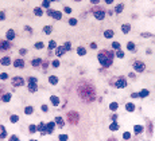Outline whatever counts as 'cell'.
Segmentation results:
<instances>
[{
  "instance_id": "obj_1",
  "label": "cell",
  "mask_w": 155,
  "mask_h": 141,
  "mask_svg": "<svg viewBox=\"0 0 155 141\" xmlns=\"http://www.w3.org/2000/svg\"><path fill=\"white\" fill-rule=\"evenodd\" d=\"M98 62L101 63L104 67L112 65V54H108V53H100L98 54Z\"/></svg>"
},
{
  "instance_id": "obj_2",
  "label": "cell",
  "mask_w": 155,
  "mask_h": 141,
  "mask_svg": "<svg viewBox=\"0 0 155 141\" xmlns=\"http://www.w3.org/2000/svg\"><path fill=\"white\" fill-rule=\"evenodd\" d=\"M24 85V79L22 77H14L12 78V86H23Z\"/></svg>"
},
{
  "instance_id": "obj_3",
  "label": "cell",
  "mask_w": 155,
  "mask_h": 141,
  "mask_svg": "<svg viewBox=\"0 0 155 141\" xmlns=\"http://www.w3.org/2000/svg\"><path fill=\"white\" fill-rule=\"evenodd\" d=\"M68 120H69L72 124L78 122V113H76V112H70L69 116H68Z\"/></svg>"
},
{
  "instance_id": "obj_4",
  "label": "cell",
  "mask_w": 155,
  "mask_h": 141,
  "mask_svg": "<svg viewBox=\"0 0 155 141\" xmlns=\"http://www.w3.org/2000/svg\"><path fill=\"white\" fill-rule=\"evenodd\" d=\"M144 63L143 62H135L134 63V70H136L138 73H142V71L144 70Z\"/></svg>"
},
{
  "instance_id": "obj_5",
  "label": "cell",
  "mask_w": 155,
  "mask_h": 141,
  "mask_svg": "<svg viewBox=\"0 0 155 141\" xmlns=\"http://www.w3.org/2000/svg\"><path fill=\"white\" fill-rule=\"evenodd\" d=\"M47 15L49 16H51V18H54V19H57V20H59V19L62 18V14H61L59 11H51V10L47 12Z\"/></svg>"
},
{
  "instance_id": "obj_6",
  "label": "cell",
  "mask_w": 155,
  "mask_h": 141,
  "mask_svg": "<svg viewBox=\"0 0 155 141\" xmlns=\"http://www.w3.org/2000/svg\"><path fill=\"white\" fill-rule=\"evenodd\" d=\"M115 86L119 87V89H120V87H125V86H127V81H125L124 78H120V79H117V81H116Z\"/></svg>"
},
{
  "instance_id": "obj_7",
  "label": "cell",
  "mask_w": 155,
  "mask_h": 141,
  "mask_svg": "<svg viewBox=\"0 0 155 141\" xmlns=\"http://www.w3.org/2000/svg\"><path fill=\"white\" fill-rule=\"evenodd\" d=\"M54 122H49V124H46V134H50V133H53L54 130Z\"/></svg>"
},
{
  "instance_id": "obj_8",
  "label": "cell",
  "mask_w": 155,
  "mask_h": 141,
  "mask_svg": "<svg viewBox=\"0 0 155 141\" xmlns=\"http://www.w3.org/2000/svg\"><path fill=\"white\" fill-rule=\"evenodd\" d=\"M5 38H7V40H14V38H15V32H14V30H8L7 34H5Z\"/></svg>"
},
{
  "instance_id": "obj_9",
  "label": "cell",
  "mask_w": 155,
  "mask_h": 141,
  "mask_svg": "<svg viewBox=\"0 0 155 141\" xmlns=\"http://www.w3.org/2000/svg\"><path fill=\"white\" fill-rule=\"evenodd\" d=\"M28 90L31 93H35L38 90V85H37V82H30V85H28Z\"/></svg>"
},
{
  "instance_id": "obj_10",
  "label": "cell",
  "mask_w": 155,
  "mask_h": 141,
  "mask_svg": "<svg viewBox=\"0 0 155 141\" xmlns=\"http://www.w3.org/2000/svg\"><path fill=\"white\" fill-rule=\"evenodd\" d=\"M65 51H66V49H65L64 46H61V47H57V49H55V54H57V56H61V55L65 54Z\"/></svg>"
},
{
  "instance_id": "obj_11",
  "label": "cell",
  "mask_w": 155,
  "mask_h": 141,
  "mask_svg": "<svg viewBox=\"0 0 155 141\" xmlns=\"http://www.w3.org/2000/svg\"><path fill=\"white\" fill-rule=\"evenodd\" d=\"M104 16H105V12H104V11H96V12H95V18L98 19V20H102Z\"/></svg>"
},
{
  "instance_id": "obj_12",
  "label": "cell",
  "mask_w": 155,
  "mask_h": 141,
  "mask_svg": "<svg viewBox=\"0 0 155 141\" xmlns=\"http://www.w3.org/2000/svg\"><path fill=\"white\" fill-rule=\"evenodd\" d=\"M38 130H41V133L45 136L46 134V124H45V122H41L39 126H38Z\"/></svg>"
},
{
  "instance_id": "obj_13",
  "label": "cell",
  "mask_w": 155,
  "mask_h": 141,
  "mask_svg": "<svg viewBox=\"0 0 155 141\" xmlns=\"http://www.w3.org/2000/svg\"><path fill=\"white\" fill-rule=\"evenodd\" d=\"M14 66L15 67H24V60L23 59H16L14 62Z\"/></svg>"
},
{
  "instance_id": "obj_14",
  "label": "cell",
  "mask_w": 155,
  "mask_h": 141,
  "mask_svg": "<svg viewBox=\"0 0 155 141\" xmlns=\"http://www.w3.org/2000/svg\"><path fill=\"white\" fill-rule=\"evenodd\" d=\"M0 62H1V65H3V66H8V65H11V59L8 58V56H4V58L0 60Z\"/></svg>"
},
{
  "instance_id": "obj_15",
  "label": "cell",
  "mask_w": 155,
  "mask_h": 141,
  "mask_svg": "<svg viewBox=\"0 0 155 141\" xmlns=\"http://www.w3.org/2000/svg\"><path fill=\"white\" fill-rule=\"evenodd\" d=\"M50 101H51V103H53L54 106H57L59 103V98L55 97V95H51V97H50Z\"/></svg>"
},
{
  "instance_id": "obj_16",
  "label": "cell",
  "mask_w": 155,
  "mask_h": 141,
  "mask_svg": "<svg viewBox=\"0 0 155 141\" xmlns=\"http://www.w3.org/2000/svg\"><path fill=\"white\" fill-rule=\"evenodd\" d=\"M104 36H105L107 39H111L113 36V31H112V30H107V31L104 32Z\"/></svg>"
},
{
  "instance_id": "obj_17",
  "label": "cell",
  "mask_w": 155,
  "mask_h": 141,
  "mask_svg": "<svg viewBox=\"0 0 155 141\" xmlns=\"http://www.w3.org/2000/svg\"><path fill=\"white\" fill-rule=\"evenodd\" d=\"M49 81H50L51 85H57V83H58V78H57V77H54V75H51L50 78H49Z\"/></svg>"
},
{
  "instance_id": "obj_18",
  "label": "cell",
  "mask_w": 155,
  "mask_h": 141,
  "mask_svg": "<svg viewBox=\"0 0 155 141\" xmlns=\"http://www.w3.org/2000/svg\"><path fill=\"white\" fill-rule=\"evenodd\" d=\"M121 30H123V32H124V34H128V32H129V30H131V26H129V24H123Z\"/></svg>"
},
{
  "instance_id": "obj_19",
  "label": "cell",
  "mask_w": 155,
  "mask_h": 141,
  "mask_svg": "<svg viewBox=\"0 0 155 141\" xmlns=\"http://www.w3.org/2000/svg\"><path fill=\"white\" fill-rule=\"evenodd\" d=\"M55 124H58V126L62 128V126L65 125V122H64V120L61 118V117H57V118H55Z\"/></svg>"
},
{
  "instance_id": "obj_20",
  "label": "cell",
  "mask_w": 155,
  "mask_h": 141,
  "mask_svg": "<svg viewBox=\"0 0 155 141\" xmlns=\"http://www.w3.org/2000/svg\"><path fill=\"white\" fill-rule=\"evenodd\" d=\"M77 54L82 56V55H85V54H86V50L84 49V47H78V49H77Z\"/></svg>"
},
{
  "instance_id": "obj_21",
  "label": "cell",
  "mask_w": 155,
  "mask_h": 141,
  "mask_svg": "<svg viewBox=\"0 0 155 141\" xmlns=\"http://www.w3.org/2000/svg\"><path fill=\"white\" fill-rule=\"evenodd\" d=\"M109 129H111V130H117V129H119V124H117V122H115V121H113L112 124L109 125Z\"/></svg>"
},
{
  "instance_id": "obj_22",
  "label": "cell",
  "mask_w": 155,
  "mask_h": 141,
  "mask_svg": "<svg viewBox=\"0 0 155 141\" xmlns=\"http://www.w3.org/2000/svg\"><path fill=\"white\" fill-rule=\"evenodd\" d=\"M125 109H127L128 112H134L135 110V105L134 103H127V105H125Z\"/></svg>"
},
{
  "instance_id": "obj_23",
  "label": "cell",
  "mask_w": 155,
  "mask_h": 141,
  "mask_svg": "<svg viewBox=\"0 0 155 141\" xmlns=\"http://www.w3.org/2000/svg\"><path fill=\"white\" fill-rule=\"evenodd\" d=\"M123 10H124V6H123V4H117V6H116V8H115V12L120 14V12L123 11Z\"/></svg>"
},
{
  "instance_id": "obj_24",
  "label": "cell",
  "mask_w": 155,
  "mask_h": 141,
  "mask_svg": "<svg viewBox=\"0 0 155 141\" xmlns=\"http://www.w3.org/2000/svg\"><path fill=\"white\" fill-rule=\"evenodd\" d=\"M148 94H150V93H148V90H146V89H144V90H142V92L139 93V97H142V98H143V97H147Z\"/></svg>"
},
{
  "instance_id": "obj_25",
  "label": "cell",
  "mask_w": 155,
  "mask_h": 141,
  "mask_svg": "<svg viewBox=\"0 0 155 141\" xmlns=\"http://www.w3.org/2000/svg\"><path fill=\"white\" fill-rule=\"evenodd\" d=\"M135 133H140V132H143V126H140V125H135Z\"/></svg>"
},
{
  "instance_id": "obj_26",
  "label": "cell",
  "mask_w": 155,
  "mask_h": 141,
  "mask_svg": "<svg viewBox=\"0 0 155 141\" xmlns=\"http://www.w3.org/2000/svg\"><path fill=\"white\" fill-rule=\"evenodd\" d=\"M10 99H11V94L10 93H7L4 97H3V102H10Z\"/></svg>"
},
{
  "instance_id": "obj_27",
  "label": "cell",
  "mask_w": 155,
  "mask_h": 141,
  "mask_svg": "<svg viewBox=\"0 0 155 141\" xmlns=\"http://www.w3.org/2000/svg\"><path fill=\"white\" fill-rule=\"evenodd\" d=\"M0 47H1L3 50H8V49H10V43H8V42H3Z\"/></svg>"
},
{
  "instance_id": "obj_28",
  "label": "cell",
  "mask_w": 155,
  "mask_h": 141,
  "mask_svg": "<svg viewBox=\"0 0 155 141\" xmlns=\"http://www.w3.org/2000/svg\"><path fill=\"white\" fill-rule=\"evenodd\" d=\"M41 62H42V60L39 59V58H37V59H32L31 63H32V66H39L41 65Z\"/></svg>"
},
{
  "instance_id": "obj_29",
  "label": "cell",
  "mask_w": 155,
  "mask_h": 141,
  "mask_svg": "<svg viewBox=\"0 0 155 141\" xmlns=\"http://www.w3.org/2000/svg\"><path fill=\"white\" fill-rule=\"evenodd\" d=\"M34 12H35V15H37V16H42V15H43V12H42V10H41V8H35V10H34Z\"/></svg>"
},
{
  "instance_id": "obj_30",
  "label": "cell",
  "mask_w": 155,
  "mask_h": 141,
  "mask_svg": "<svg viewBox=\"0 0 155 141\" xmlns=\"http://www.w3.org/2000/svg\"><path fill=\"white\" fill-rule=\"evenodd\" d=\"M42 7L49 8V7H50V0H43V1H42Z\"/></svg>"
},
{
  "instance_id": "obj_31",
  "label": "cell",
  "mask_w": 155,
  "mask_h": 141,
  "mask_svg": "<svg viewBox=\"0 0 155 141\" xmlns=\"http://www.w3.org/2000/svg\"><path fill=\"white\" fill-rule=\"evenodd\" d=\"M127 49H128L129 51H134V50H135V44L132 43V42H129V43L127 44Z\"/></svg>"
},
{
  "instance_id": "obj_32",
  "label": "cell",
  "mask_w": 155,
  "mask_h": 141,
  "mask_svg": "<svg viewBox=\"0 0 155 141\" xmlns=\"http://www.w3.org/2000/svg\"><path fill=\"white\" fill-rule=\"evenodd\" d=\"M32 112H34V109H32L31 106H27V108L24 109V113H26V114H31Z\"/></svg>"
},
{
  "instance_id": "obj_33",
  "label": "cell",
  "mask_w": 155,
  "mask_h": 141,
  "mask_svg": "<svg viewBox=\"0 0 155 141\" xmlns=\"http://www.w3.org/2000/svg\"><path fill=\"white\" fill-rule=\"evenodd\" d=\"M55 47H57V43L54 40H50L49 42V49H55Z\"/></svg>"
},
{
  "instance_id": "obj_34",
  "label": "cell",
  "mask_w": 155,
  "mask_h": 141,
  "mask_svg": "<svg viewBox=\"0 0 155 141\" xmlns=\"http://www.w3.org/2000/svg\"><path fill=\"white\" fill-rule=\"evenodd\" d=\"M117 106H119V105H117L116 102H112L111 105H109V108H111V110H116V109H117Z\"/></svg>"
},
{
  "instance_id": "obj_35",
  "label": "cell",
  "mask_w": 155,
  "mask_h": 141,
  "mask_svg": "<svg viewBox=\"0 0 155 141\" xmlns=\"http://www.w3.org/2000/svg\"><path fill=\"white\" fill-rule=\"evenodd\" d=\"M112 49L119 50V49H120V43H117V42H113V43H112Z\"/></svg>"
},
{
  "instance_id": "obj_36",
  "label": "cell",
  "mask_w": 155,
  "mask_h": 141,
  "mask_svg": "<svg viewBox=\"0 0 155 141\" xmlns=\"http://www.w3.org/2000/svg\"><path fill=\"white\" fill-rule=\"evenodd\" d=\"M43 32H46V34H50V32H51V27H50V26H46V27L43 28Z\"/></svg>"
},
{
  "instance_id": "obj_37",
  "label": "cell",
  "mask_w": 155,
  "mask_h": 141,
  "mask_svg": "<svg viewBox=\"0 0 155 141\" xmlns=\"http://www.w3.org/2000/svg\"><path fill=\"white\" fill-rule=\"evenodd\" d=\"M37 130H38V126H35V125H30V132H31V133L37 132Z\"/></svg>"
},
{
  "instance_id": "obj_38",
  "label": "cell",
  "mask_w": 155,
  "mask_h": 141,
  "mask_svg": "<svg viewBox=\"0 0 155 141\" xmlns=\"http://www.w3.org/2000/svg\"><path fill=\"white\" fill-rule=\"evenodd\" d=\"M35 49H38V50L43 49V43H42V42H38V43H35Z\"/></svg>"
},
{
  "instance_id": "obj_39",
  "label": "cell",
  "mask_w": 155,
  "mask_h": 141,
  "mask_svg": "<svg viewBox=\"0 0 155 141\" xmlns=\"http://www.w3.org/2000/svg\"><path fill=\"white\" fill-rule=\"evenodd\" d=\"M59 141H68V134H61L59 136Z\"/></svg>"
},
{
  "instance_id": "obj_40",
  "label": "cell",
  "mask_w": 155,
  "mask_h": 141,
  "mask_svg": "<svg viewBox=\"0 0 155 141\" xmlns=\"http://www.w3.org/2000/svg\"><path fill=\"white\" fill-rule=\"evenodd\" d=\"M11 122H18V120H19V117L18 116H11Z\"/></svg>"
},
{
  "instance_id": "obj_41",
  "label": "cell",
  "mask_w": 155,
  "mask_h": 141,
  "mask_svg": "<svg viewBox=\"0 0 155 141\" xmlns=\"http://www.w3.org/2000/svg\"><path fill=\"white\" fill-rule=\"evenodd\" d=\"M123 137H124V140H128V138H131V133H128V132H125L123 134Z\"/></svg>"
},
{
  "instance_id": "obj_42",
  "label": "cell",
  "mask_w": 155,
  "mask_h": 141,
  "mask_svg": "<svg viewBox=\"0 0 155 141\" xmlns=\"http://www.w3.org/2000/svg\"><path fill=\"white\" fill-rule=\"evenodd\" d=\"M69 24H70V26H76V24H77V19H70Z\"/></svg>"
},
{
  "instance_id": "obj_43",
  "label": "cell",
  "mask_w": 155,
  "mask_h": 141,
  "mask_svg": "<svg viewBox=\"0 0 155 141\" xmlns=\"http://www.w3.org/2000/svg\"><path fill=\"white\" fill-rule=\"evenodd\" d=\"M116 55H117L119 58H123V56H124V53H123V51H120V50H117V53H116Z\"/></svg>"
},
{
  "instance_id": "obj_44",
  "label": "cell",
  "mask_w": 155,
  "mask_h": 141,
  "mask_svg": "<svg viewBox=\"0 0 155 141\" xmlns=\"http://www.w3.org/2000/svg\"><path fill=\"white\" fill-rule=\"evenodd\" d=\"M7 78H8V75H7L5 73H1V74H0V79H7Z\"/></svg>"
},
{
  "instance_id": "obj_45",
  "label": "cell",
  "mask_w": 155,
  "mask_h": 141,
  "mask_svg": "<svg viewBox=\"0 0 155 141\" xmlns=\"http://www.w3.org/2000/svg\"><path fill=\"white\" fill-rule=\"evenodd\" d=\"M1 130H3V132H1V134H0V137H1V138H4V137H5L7 134H5V130H4V128H3V126H1Z\"/></svg>"
},
{
  "instance_id": "obj_46",
  "label": "cell",
  "mask_w": 155,
  "mask_h": 141,
  "mask_svg": "<svg viewBox=\"0 0 155 141\" xmlns=\"http://www.w3.org/2000/svg\"><path fill=\"white\" fill-rule=\"evenodd\" d=\"M53 66H54V67H58V66H59V60H54Z\"/></svg>"
},
{
  "instance_id": "obj_47",
  "label": "cell",
  "mask_w": 155,
  "mask_h": 141,
  "mask_svg": "<svg viewBox=\"0 0 155 141\" xmlns=\"http://www.w3.org/2000/svg\"><path fill=\"white\" fill-rule=\"evenodd\" d=\"M10 141H19V138H18L16 136H12V137L10 138Z\"/></svg>"
},
{
  "instance_id": "obj_48",
  "label": "cell",
  "mask_w": 155,
  "mask_h": 141,
  "mask_svg": "<svg viewBox=\"0 0 155 141\" xmlns=\"http://www.w3.org/2000/svg\"><path fill=\"white\" fill-rule=\"evenodd\" d=\"M65 12H66V14H70V12H72V8H69V7H65Z\"/></svg>"
},
{
  "instance_id": "obj_49",
  "label": "cell",
  "mask_w": 155,
  "mask_h": 141,
  "mask_svg": "<svg viewBox=\"0 0 155 141\" xmlns=\"http://www.w3.org/2000/svg\"><path fill=\"white\" fill-rule=\"evenodd\" d=\"M64 47H65V49H66V50H69V49H70V43H69V42H66V43H65V46H64Z\"/></svg>"
},
{
  "instance_id": "obj_50",
  "label": "cell",
  "mask_w": 155,
  "mask_h": 141,
  "mask_svg": "<svg viewBox=\"0 0 155 141\" xmlns=\"http://www.w3.org/2000/svg\"><path fill=\"white\" fill-rule=\"evenodd\" d=\"M4 18H5L4 12H0V20H4Z\"/></svg>"
},
{
  "instance_id": "obj_51",
  "label": "cell",
  "mask_w": 155,
  "mask_h": 141,
  "mask_svg": "<svg viewBox=\"0 0 155 141\" xmlns=\"http://www.w3.org/2000/svg\"><path fill=\"white\" fill-rule=\"evenodd\" d=\"M19 53H20L22 55H24V54H26V53H27V51H26V49H22L20 51H19Z\"/></svg>"
},
{
  "instance_id": "obj_52",
  "label": "cell",
  "mask_w": 155,
  "mask_h": 141,
  "mask_svg": "<svg viewBox=\"0 0 155 141\" xmlns=\"http://www.w3.org/2000/svg\"><path fill=\"white\" fill-rule=\"evenodd\" d=\"M42 110H43V112H47V110H49V108L46 106V105H43V106H42Z\"/></svg>"
},
{
  "instance_id": "obj_53",
  "label": "cell",
  "mask_w": 155,
  "mask_h": 141,
  "mask_svg": "<svg viewBox=\"0 0 155 141\" xmlns=\"http://www.w3.org/2000/svg\"><path fill=\"white\" fill-rule=\"evenodd\" d=\"M91 1L93 4H98V3H100V0H91Z\"/></svg>"
},
{
  "instance_id": "obj_54",
  "label": "cell",
  "mask_w": 155,
  "mask_h": 141,
  "mask_svg": "<svg viewBox=\"0 0 155 141\" xmlns=\"http://www.w3.org/2000/svg\"><path fill=\"white\" fill-rule=\"evenodd\" d=\"M139 97V94H138V93H134V94H132V98H138Z\"/></svg>"
},
{
  "instance_id": "obj_55",
  "label": "cell",
  "mask_w": 155,
  "mask_h": 141,
  "mask_svg": "<svg viewBox=\"0 0 155 141\" xmlns=\"http://www.w3.org/2000/svg\"><path fill=\"white\" fill-rule=\"evenodd\" d=\"M96 47H97V46H96V43H92V44H91V49H93V50H95Z\"/></svg>"
},
{
  "instance_id": "obj_56",
  "label": "cell",
  "mask_w": 155,
  "mask_h": 141,
  "mask_svg": "<svg viewBox=\"0 0 155 141\" xmlns=\"http://www.w3.org/2000/svg\"><path fill=\"white\" fill-rule=\"evenodd\" d=\"M28 81H30V82H37V79H35V78H32V77H31V78H30Z\"/></svg>"
},
{
  "instance_id": "obj_57",
  "label": "cell",
  "mask_w": 155,
  "mask_h": 141,
  "mask_svg": "<svg viewBox=\"0 0 155 141\" xmlns=\"http://www.w3.org/2000/svg\"><path fill=\"white\" fill-rule=\"evenodd\" d=\"M105 3H107V4H111V3H113V0H105Z\"/></svg>"
},
{
  "instance_id": "obj_58",
  "label": "cell",
  "mask_w": 155,
  "mask_h": 141,
  "mask_svg": "<svg viewBox=\"0 0 155 141\" xmlns=\"http://www.w3.org/2000/svg\"><path fill=\"white\" fill-rule=\"evenodd\" d=\"M76 1H78V0H76Z\"/></svg>"
},
{
  "instance_id": "obj_59",
  "label": "cell",
  "mask_w": 155,
  "mask_h": 141,
  "mask_svg": "<svg viewBox=\"0 0 155 141\" xmlns=\"http://www.w3.org/2000/svg\"><path fill=\"white\" fill-rule=\"evenodd\" d=\"M51 1H54V0H51Z\"/></svg>"
},
{
  "instance_id": "obj_60",
  "label": "cell",
  "mask_w": 155,
  "mask_h": 141,
  "mask_svg": "<svg viewBox=\"0 0 155 141\" xmlns=\"http://www.w3.org/2000/svg\"><path fill=\"white\" fill-rule=\"evenodd\" d=\"M31 141H34V140H31Z\"/></svg>"
}]
</instances>
